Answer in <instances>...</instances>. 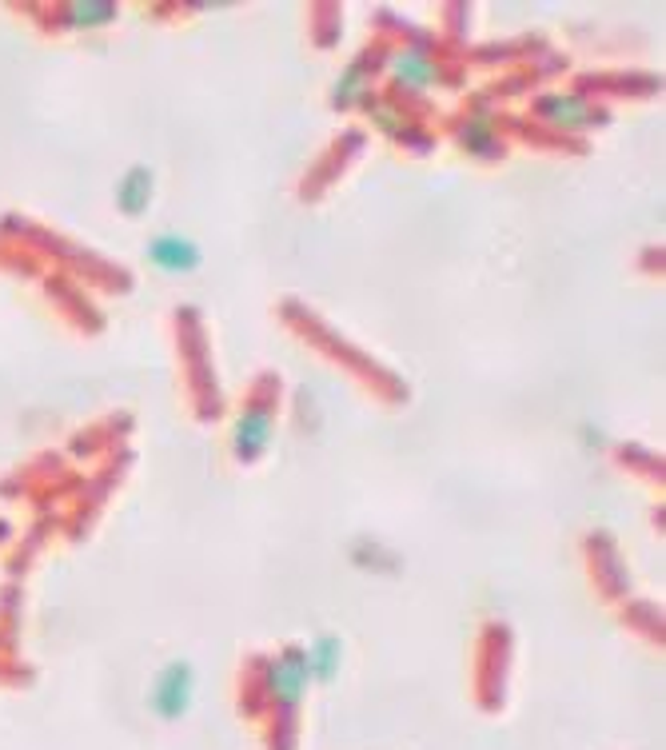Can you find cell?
Segmentation results:
<instances>
[{
	"instance_id": "obj_6",
	"label": "cell",
	"mask_w": 666,
	"mask_h": 750,
	"mask_svg": "<svg viewBox=\"0 0 666 750\" xmlns=\"http://www.w3.org/2000/svg\"><path fill=\"white\" fill-rule=\"evenodd\" d=\"M335 667H339V643L335 639H320V643L308 647V671H312V679L328 683L335 675Z\"/></svg>"
},
{
	"instance_id": "obj_4",
	"label": "cell",
	"mask_w": 666,
	"mask_h": 750,
	"mask_svg": "<svg viewBox=\"0 0 666 750\" xmlns=\"http://www.w3.org/2000/svg\"><path fill=\"white\" fill-rule=\"evenodd\" d=\"M268 443H272V415H268L264 407L244 411V415L236 419V455H240L244 463H252V459H260V455L268 451Z\"/></svg>"
},
{
	"instance_id": "obj_3",
	"label": "cell",
	"mask_w": 666,
	"mask_h": 750,
	"mask_svg": "<svg viewBox=\"0 0 666 750\" xmlns=\"http://www.w3.org/2000/svg\"><path fill=\"white\" fill-rule=\"evenodd\" d=\"M148 260L164 272H192L200 264V248L188 240V236H176V232H164L148 244Z\"/></svg>"
},
{
	"instance_id": "obj_2",
	"label": "cell",
	"mask_w": 666,
	"mask_h": 750,
	"mask_svg": "<svg viewBox=\"0 0 666 750\" xmlns=\"http://www.w3.org/2000/svg\"><path fill=\"white\" fill-rule=\"evenodd\" d=\"M312 683V671H308V651H288L276 667H272V695L280 703H300L304 691Z\"/></svg>"
},
{
	"instance_id": "obj_1",
	"label": "cell",
	"mask_w": 666,
	"mask_h": 750,
	"mask_svg": "<svg viewBox=\"0 0 666 750\" xmlns=\"http://www.w3.org/2000/svg\"><path fill=\"white\" fill-rule=\"evenodd\" d=\"M192 695H196V675H192V663H184V659H172L160 675H156V683H152V691H148V703H152V711L160 715V719H184L188 711H192Z\"/></svg>"
},
{
	"instance_id": "obj_5",
	"label": "cell",
	"mask_w": 666,
	"mask_h": 750,
	"mask_svg": "<svg viewBox=\"0 0 666 750\" xmlns=\"http://www.w3.org/2000/svg\"><path fill=\"white\" fill-rule=\"evenodd\" d=\"M391 72H395L399 84H407V88H415V92H427V88L435 84V76H439L431 52H423V48H403V52H395Z\"/></svg>"
},
{
	"instance_id": "obj_8",
	"label": "cell",
	"mask_w": 666,
	"mask_h": 750,
	"mask_svg": "<svg viewBox=\"0 0 666 750\" xmlns=\"http://www.w3.org/2000/svg\"><path fill=\"white\" fill-rule=\"evenodd\" d=\"M116 20L112 4H68V24L72 28H104Z\"/></svg>"
},
{
	"instance_id": "obj_7",
	"label": "cell",
	"mask_w": 666,
	"mask_h": 750,
	"mask_svg": "<svg viewBox=\"0 0 666 750\" xmlns=\"http://www.w3.org/2000/svg\"><path fill=\"white\" fill-rule=\"evenodd\" d=\"M148 192H152V176H148L144 168L128 172V176L120 180V188H116V196H120V204H124L128 212H140L144 200H148Z\"/></svg>"
}]
</instances>
